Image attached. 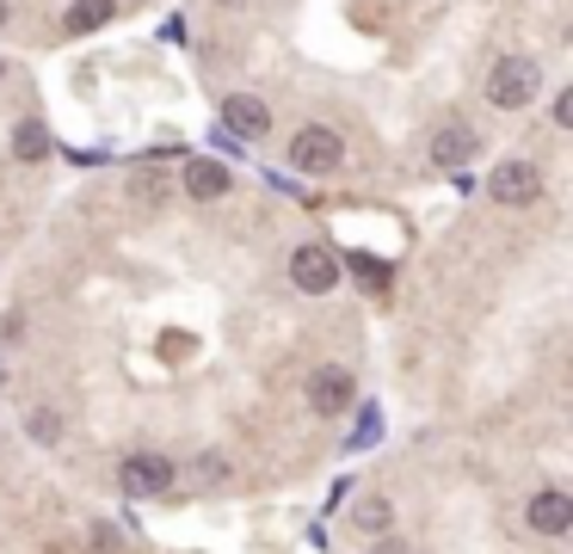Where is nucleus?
I'll return each instance as SVG.
<instances>
[{
  "label": "nucleus",
  "instance_id": "f257e3e1",
  "mask_svg": "<svg viewBox=\"0 0 573 554\" xmlns=\"http://www.w3.org/2000/svg\"><path fill=\"white\" fill-rule=\"evenodd\" d=\"M543 92V62L536 56H506V62H494V75H487V106L494 111H524Z\"/></svg>",
  "mask_w": 573,
  "mask_h": 554
},
{
  "label": "nucleus",
  "instance_id": "f03ea898",
  "mask_svg": "<svg viewBox=\"0 0 573 554\" xmlns=\"http://www.w3.org/2000/svg\"><path fill=\"white\" fill-rule=\"evenodd\" d=\"M339 160H346V142H339V130H327V123H303V130L290 136V167L296 172H334Z\"/></svg>",
  "mask_w": 573,
  "mask_h": 554
},
{
  "label": "nucleus",
  "instance_id": "7ed1b4c3",
  "mask_svg": "<svg viewBox=\"0 0 573 554\" xmlns=\"http://www.w3.org/2000/svg\"><path fill=\"white\" fill-rule=\"evenodd\" d=\"M174 462L167 456H155V449H136V456H124V468H118V481H124V493L130 499H160V493L174 487Z\"/></svg>",
  "mask_w": 573,
  "mask_h": 554
},
{
  "label": "nucleus",
  "instance_id": "20e7f679",
  "mask_svg": "<svg viewBox=\"0 0 573 554\" xmlns=\"http://www.w3.org/2000/svg\"><path fill=\"white\" fill-rule=\"evenodd\" d=\"M487 198L506 204V210L536 204V198H543V172H536V160H500L494 179H487Z\"/></svg>",
  "mask_w": 573,
  "mask_h": 554
},
{
  "label": "nucleus",
  "instance_id": "39448f33",
  "mask_svg": "<svg viewBox=\"0 0 573 554\" xmlns=\"http://www.w3.org/2000/svg\"><path fill=\"white\" fill-rule=\"evenodd\" d=\"M290 284L303 296H327V290H339V259L327 247H296L290 253Z\"/></svg>",
  "mask_w": 573,
  "mask_h": 554
},
{
  "label": "nucleus",
  "instance_id": "423d86ee",
  "mask_svg": "<svg viewBox=\"0 0 573 554\" xmlns=\"http://www.w3.org/2000/svg\"><path fill=\"white\" fill-rule=\"evenodd\" d=\"M352 395H358V383H352V369H339V364H320L315 376H308V407L315 413H346L352 407Z\"/></svg>",
  "mask_w": 573,
  "mask_h": 554
},
{
  "label": "nucleus",
  "instance_id": "0eeeda50",
  "mask_svg": "<svg viewBox=\"0 0 573 554\" xmlns=\"http://www.w3.org/2000/svg\"><path fill=\"white\" fill-rule=\"evenodd\" d=\"M524 524H531L536 536H567V530H573V499H567L561 487L531 493V505H524Z\"/></svg>",
  "mask_w": 573,
  "mask_h": 554
},
{
  "label": "nucleus",
  "instance_id": "6e6552de",
  "mask_svg": "<svg viewBox=\"0 0 573 554\" xmlns=\"http://www.w3.org/2000/svg\"><path fill=\"white\" fill-rule=\"evenodd\" d=\"M223 123L235 136H247V142H259V136L271 130V111H266V99H254V92H228V99H223Z\"/></svg>",
  "mask_w": 573,
  "mask_h": 554
},
{
  "label": "nucleus",
  "instance_id": "1a4fd4ad",
  "mask_svg": "<svg viewBox=\"0 0 573 554\" xmlns=\"http://www.w3.org/2000/svg\"><path fill=\"white\" fill-rule=\"evenodd\" d=\"M475 148H481V130H468V123H444V130L432 136L426 155H432V167H463Z\"/></svg>",
  "mask_w": 573,
  "mask_h": 554
},
{
  "label": "nucleus",
  "instance_id": "9d476101",
  "mask_svg": "<svg viewBox=\"0 0 573 554\" xmlns=\"http://www.w3.org/2000/svg\"><path fill=\"white\" fill-rule=\"evenodd\" d=\"M179 185H186L198 204H216V198H228V185H235V179H228L223 160H191V167L179 172Z\"/></svg>",
  "mask_w": 573,
  "mask_h": 554
},
{
  "label": "nucleus",
  "instance_id": "9b49d317",
  "mask_svg": "<svg viewBox=\"0 0 573 554\" xmlns=\"http://www.w3.org/2000/svg\"><path fill=\"white\" fill-rule=\"evenodd\" d=\"M111 13H118V7H111V0H75V7H68L62 13V31H99V26H111Z\"/></svg>",
  "mask_w": 573,
  "mask_h": 554
},
{
  "label": "nucleus",
  "instance_id": "f8f14e48",
  "mask_svg": "<svg viewBox=\"0 0 573 554\" xmlns=\"http://www.w3.org/2000/svg\"><path fill=\"white\" fill-rule=\"evenodd\" d=\"M124 191H130V204H142V210H155V204H167V191H174V185H167V172L142 167V172H130V185H124Z\"/></svg>",
  "mask_w": 573,
  "mask_h": 554
},
{
  "label": "nucleus",
  "instance_id": "ddd939ff",
  "mask_svg": "<svg viewBox=\"0 0 573 554\" xmlns=\"http://www.w3.org/2000/svg\"><path fill=\"white\" fill-rule=\"evenodd\" d=\"M13 155H19V160H43V155H50V130H43L38 118H26V123L13 130Z\"/></svg>",
  "mask_w": 573,
  "mask_h": 554
},
{
  "label": "nucleus",
  "instance_id": "4468645a",
  "mask_svg": "<svg viewBox=\"0 0 573 554\" xmlns=\"http://www.w3.org/2000/svg\"><path fill=\"white\" fill-rule=\"evenodd\" d=\"M26 437H38V444H62V413H56V407H31L26 413Z\"/></svg>",
  "mask_w": 573,
  "mask_h": 554
},
{
  "label": "nucleus",
  "instance_id": "2eb2a0df",
  "mask_svg": "<svg viewBox=\"0 0 573 554\" xmlns=\"http://www.w3.org/2000/svg\"><path fill=\"white\" fill-rule=\"evenodd\" d=\"M388 524H395V505H388V499H364L358 505V530H364V536H383Z\"/></svg>",
  "mask_w": 573,
  "mask_h": 554
},
{
  "label": "nucleus",
  "instance_id": "dca6fc26",
  "mask_svg": "<svg viewBox=\"0 0 573 554\" xmlns=\"http://www.w3.org/2000/svg\"><path fill=\"white\" fill-rule=\"evenodd\" d=\"M555 123H561V130L573 123V92H561V99H555Z\"/></svg>",
  "mask_w": 573,
  "mask_h": 554
},
{
  "label": "nucleus",
  "instance_id": "f3484780",
  "mask_svg": "<svg viewBox=\"0 0 573 554\" xmlns=\"http://www.w3.org/2000/svg\"><path fill=\"white\" fill-rule=\"evenodd\" d=\"M216 7H247V0H216Z\"/></svg>",
  "mask_w": 573,
  "mask_h": 554
},
{
  "label": "nucleus",
  "instance_id": "a211bd4d",
  "mask_svg": "<svg viewBox=\"0 0 573 554\" xmlns=\"http://www.w3.org/2000/svg\"><path fill=\"white\" fill-rule=\"evenodd\" d=\"M0 26H7V0H0Z\"/></svg>",
  "mask_w": 573,
  "mask_h": 554
},
{
  "label": "nucleus",
  "instance_id": "6ab92c4d",
  "mask_svg": "<svg viewBox=\"0 0 573 554\" xmlns=\"http://www.w3.org/2000/svg\"><path fill=\"white\" fill-rule=\"evenodd\" d=\"M0 75H7V68H0Z\"/></svg>",
  "mask_w": 573,
  "mask_h": 554
}]
</instances>
